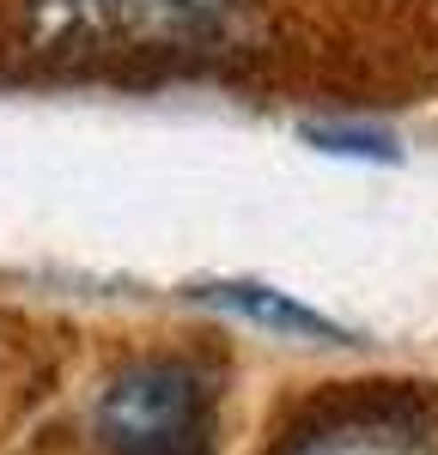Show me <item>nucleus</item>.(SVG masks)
<instances>
[{
	"label": "nucleus",
	"instance_id": "obj_1",
	"mask_svg": "<svg viewBox=\"0 0 438 455\" xmlns=\"http://www.w3.org/2000/svg\"><path fill=\"white\" fill-rule=\"evenodd\" d=\"M268 0H19L12 55L36 73L189 68L244 49Z\"/></svg>",
	"mask_w": 438,
	"mask_h": 455
},
{
	"label": "nucleus",
	"instance_id": "obj_2",
	"mask_svg": "<svg viewBox=\"0 0 438 455\" xmlns=\"http://www.w3.org/2000/svg\"><path fill=\"white\" fill-rule=\"evenodd\" d=\"M104 455H207L214 450V377L195 358H134L92 407Z\"/></svg>",
	"mask_w": 438,
	"mask_h": 455
},
{
	"label": "nucleus",
	"instance_id": "obj_3",
	"mask_svg": "<svg viewBox=\"0 0 438 455\" xmlns=\"http://www.w3.org/2000/svg\"><path fill=\"white\" fill-rule=\"evenodd\" d=\"M274 455H438V407L420 395H347L311 413Z\"/></svg>",
	"mask_w": 438,
	"mask_h": 455
},
{
	"label": "nucleus",
	"instance_id": "obj_4",
	"mask_svg": "<svg viewBox=\"0 0 438 455\" xmlns=\"http://www.w3.org/2000/svg\"><path fill=\"white\" fill-rule=\"evenodd\" d=\"M207 298H219L225 310L250 315V322H268V328H287V334H328V322L304 304H292L280 291H262V285H214Z\"/></svg>",
	"mask_w": 438,
	"mask_h": 455
}]
</instances>
